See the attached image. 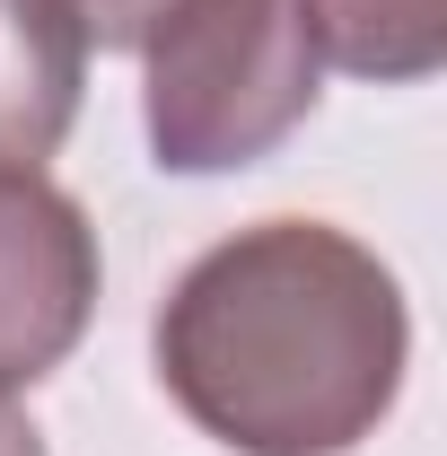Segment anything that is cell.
Instances as JSON below:
<instances>
[{
    "label": "cell",
    "instance_id": "6da1fadb",
    "mask_svg": "<svg viewBox=\"0 0 447 456\" xmlns=\"http://www.w3.org/2000/svg\"><path fill=\"white\" fill-rule=\"evenodd\" d=\"M394 273L325 220H255L184 264L158 307V387L237 456H351L403 395Z\"/></svg>",
    "mask_w": 447,
    "mask_h": 456
},
{
    "label": "cell",
    "instance_id": "7a4b0ae2",
    "mask_svg": "<svg viewBox=\"0 0 447 456\" xmlns=\"http://www.w3.org/2000/svg\"><path fill=\"white\" fill-rule=\"evenodd\" d=\"M150 150L167 175H237L316 114L325 53L298 0H175L141 36Z\"/></svg>",
    "mask_w": 447,
    "mask_h": 456
},
{
    "label": "cell",
    "instance_id": "3957f363",
    "mask_svg": "<svg viewBox=\"0 0 447 456\" xmlns=\"http://www.w3.org/2000/svg\"><path fill=\"white\" fill-rule=\"evenodd\" d=\"M97 228L45 184V167H0V395L53 378L97 316Z\"/></svg>",
    "mask_w": 447,
    "mask_h": 456
},
{
    "label": "cell",
    "instance_id": "277c9868",
    "mask_svg": "<svg viewBox=\"0 0 447 456\" xmlns=\"http://www.w3.org/2000/svg\"><path fill=\"white\" fill-rule=\"evenodd\" d=\"M88 36L61 0H0V167H45L79 123Z\"/></svg>",
    "mask_w": 447,
    "mask_h": 456
},
{
    "label": "cell",
    "instance_id": "5b68a950",
    "mask_svg": "<svg viewBox=\"0 0 447 456\" xmlns=\"http://www.w3.org/2000/svg\"><path fill=\"white\" fill-rule=\"evenodd\" d=\"M316 53L342 61L351 79L412 88L447 61V0H298Z\"/></svg>",
    "mask_w": 447,
    "mask_h": 456
},
{
    "label": "cell",
    "instance_id": "8992f818",
    "mask_svg": "<svg viewBox=\"0 0 447 456\" xmlns=\"http://www.w3.org/2000/svg\"><path fill=\"white\" fill-rule=\"evenodd\" d=\"M61 9L79 18V36H88L97 53H132V45H141L158 18H167L175 0H61Z\"/></svg>",
    "mask_w": 447,
    "mask_h": 456
},
{
    "label": "cell",
    "instance_id": "52a82bcc",
    "mask_svg": "<svg viewBox=\"0 0 447 456\" xmlns=\"http://www.w3.org/2000/svg\"><path fill=\"white\" fill-rule=\"evenodd\" d=\"M0 456H45V439H36V421L18 412V403L0 395Z\"/></svg>",
    "mask_w": 447,
    "mask_h": 456
}]
</instances>
